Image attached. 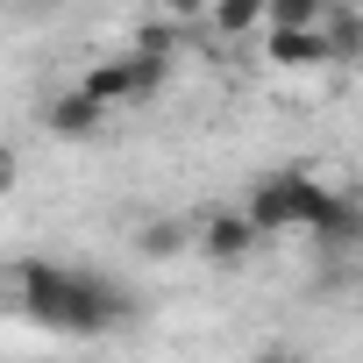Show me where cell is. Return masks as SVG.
<instances>
[{"label": "cell", "mask_w": 363, "mask_h": 363, "mask_svg": "<svg viewBox=\"0 0 363 363\" xmlns=\"http://www.w3.org/2000/svg\"><path fill=\"white\" fill-rule=\"evenodd\" d=\"M15 285H22V313H29L36 328H50V335H107V328L128 313V299H121L107 278L79 271V264L29 257V264L15 271Z\"/></svg>", "instance_id": "cell-1"}, {"label": "cell", "mask_w": 363, "mask_h": 363, "mask_svg": "<svg viewBox=\"0 0 363 363\" xmlns=\"http://www.w3.org/2000/svg\"><path fill=\"white\" fill-rule=\"evenodd\" d=\"M328 200H335V186H328L320 171L285 164V171H257V178H250L242 214H250L264 235H306V228L328 214Z\"/></svg>", "instance_id": "cell-2"}, {"label": "cell", "mask_w": 363, "mask_h": 363, "mask_svg": "<svg viewBox=\"0 0 363 363\" xmlns=\"http://www.w3.org/2000/svg\"><path fill=\"white\" fill-rule=\"evenodd\" d=\"M164 79H171V57H157V50H121V57H100V65H86L72 86H86L107 114L114 107H135V100H157L164 93Z\"/></svg>", "instance_id": "cell-3"}, {"label": "cell", "mask_w": 363, "mask_h": 363, "mask_svg": "<svg viewBox=\"0 0 363 363\" xmlns=\"http://www.w3.org/2000/svg\"><path fill=\"white\" fill-rule=\"evenodd\" d=\"M193 250H200L207 264H228V271H235V264H250V257L264 250V228H257L242 207H221V214H207V221L193 228Z\"/></svg>", "instance_id": "cell-4"}, {"label": "cell", "mask_w": 363, "mask_h": 363, "mask_svg": "<svg viewBox=\"0 0 363 363\" xmlns=\"http://www.w3.org/2000/svg\"><path fill=\"white\" fill-rule=\"evenodd\" d=\"M100 128H107V107L86 86H65V93L43 100V135H57V143H100Z\"/></svg>", "instance_id": "cell-5"}, {"label": "cell", "mask_w": 363, "mask_h": 363, "mask_svg": "<svg viewBox=\"0 0 363 363\" xmlns=\"http://www.w3.org/2000/svg\"><path fill=\"white\" fill-rule=\"evenodd\" d=\"M264 57H271L278 72H335V65H342L320 22H313V29H264Z\"/></svg>", "instance_id": "cell-6"}, {"label": "cell", "mask_w": 363, "mask_h": 363, "mask_svg": "<svg viewBox=\"0 0 363 363\" xmlns=\"http://www.w3.org/2000/svg\"><path fill=\"white\" fill-rule=\"evenodd\" d=\"M320 250H363V193H349V186H335V200H328V214L306 228Z\"/></svg>", "instance_id": "cell-7"}, {"label": "cell", "mask_w": 363, "mask_h": 363, "mask_svg": "<svg viewBox=\"0 0 363 363\" xmlns=\"http://www.w3.org/2000/svg\"><path fill=\"white\" fill-rule=\"evenodd\" d=\"M221 43H242V36H264V0H207L200 15Z\"/></svg>", "instance_id": "cell-8"}, {"label": "cell", "mask_w": 363, "mask_h": 363, "mask_svg": "<svg viewBox=\"0 0 363 363\" xmlns=\"http://www.w3.org/2000/svg\"><path fill=\"white\" fill-rule=\"evenodd\" d=\"M320 29H328V43H335V57H342V65H349V57H363V15H356V8H335V0H328Z\"/></svg>", "instance_id": "cell-9"}, {"label": "cell", "mask_w": 363, "mask_h": 363, "mask_svg": "<svg viewBox=\"0 0 363 363\" xmlns=\"http://www.w3.org/2000/svg\"><path fill=\"white\" fill-rule=\"evenodd\" d=\"M135 250L157 257V264H171V257H186V250H193V228H178V221H150V228L135 235Z\"/></svg>", "instance_id": "cell-10"}, {"label": "cell", "mask_w": 363, "mask_h": 363, "mask_svg": "<svg viewBox=\"0 0 363 363\" xmlns=\"http://www.w3.org/2000/svg\"><path fill=\"white\" fill-rule=\"evenodd\" d=\"M328 0H264V29H313Z\"/></svg>", "instance_id": "cell-11"}, {"label": "cell", "mask_w": 363, "mask_h": 363, "mask_svg": "<svg viewBox=\"0 0 363 363\" xmlns=\"http://www.w3.org/2000/svg\"><path fill=\"white\" fill-rule=\"evenodd\" d=\"M135 50H157V57H178V22L157 8L150 22H135Z\"/></svg>", "instance_id": "cell-12"}, {"label": "cell", "mask_w": 363, "mask_h": 363, "mask_svg": "<svg viewBox=\"0 0 363 363\" xmlns=\"http://www.w3.org/2000/svg\"><path fill=\"white\" fill-rule=\"evenodd\" d=\"M164 15H171V22H200L207 0H164Z\"/></svg>", "instance_id": "cell-13"}, {"label": "cell", "mask_w": 363, "mask_h": 363, "mask_svg": "<svg viewBox=\"0 0 363 363\" xmlns=\"http://www.w3.org/2000/svg\"><path fill=\"white\" fill-rule=\"evenodd\" d=\"M8 186H15V157L0 150V193H8Z\"/></svg>", "instance_id": "cell-14"}, {"label": "cell", "mask_w": 363, "mask_h": 363, "mask_svg": "<svg viewBox=\"0 0 363 363\" xmlns=\"http://www.w3.org/2000/svg\"><path fill=\"white\" fill-rule=\"evenodd\" d=\"M22 8H29V15H57V8H65V0H22Z\"/></svg>", "instance_id": "cell-15"}]
</instances>
